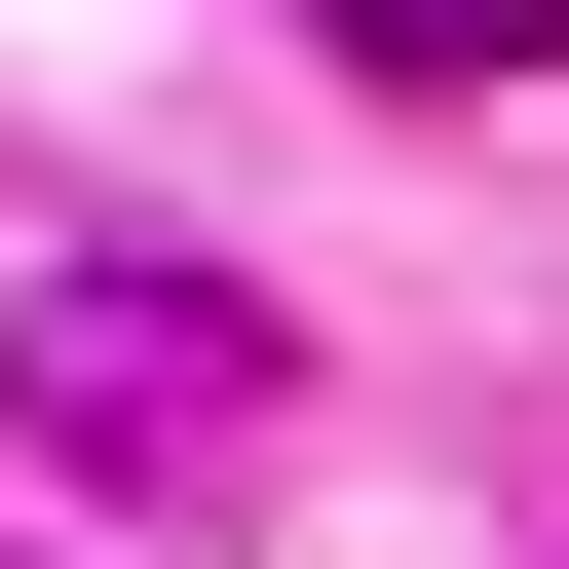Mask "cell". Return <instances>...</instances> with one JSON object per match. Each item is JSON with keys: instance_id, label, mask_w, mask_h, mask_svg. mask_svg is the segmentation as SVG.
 I'll use <instances>...</instances> for the list:
<instances>
[{"instance_id": "obj_1", "label": "cell", "mask_w": 569, "mask_h": 569, "mask_svg": "<svg viewBox=\"0 0 569 569\" xmlns=\"http://www.w3.org/2000/svg\"><path fill=\"white\" fill-rule=\"evenodd\" d=\"M0 418L39 456H228L266 418V305L228 266H39V305H0Z\"/></svg>"}, {"instance_id": "obj_2", "label": "cell", "mask_w": 569, "mask_h": 569, "mask_svg": "<svg viewBox=\"0 0 569 569\" xmlns=\"http://www.w3.org/2000/svg\"><path fill=\"white\" fill-rule=\"evenodd\" d=\"M342 39H380V77H531L569 0H342Z\"/></svg>"}]
</instances>
